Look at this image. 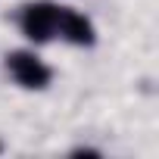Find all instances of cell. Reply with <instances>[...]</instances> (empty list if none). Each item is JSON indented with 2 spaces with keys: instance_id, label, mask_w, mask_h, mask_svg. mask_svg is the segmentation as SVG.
<instances>
[{
  "instance_id": "3",
  "label": "cell",
  "mask_w": 159,
  "mask_h": 159,
  "mask_svg": "<svg viewBox=\"0 0 159 159\" xmlns=\"http://www.w3.org/2000/svg\"><path fill=\"white\" fill-rule=\"evenodd\" d=\"M56 34H59V38H66L69 44H78V47H91V44L97 41L94 22H91L84 13H75V10H69V7H59Z\"/></svg>"
},
{
  "instance_id": "2",
  "label": "cell",
  "mask_w": 159,
  "mask_h": 159,
  "mask_svg": "<svg viewBox=\"0 0 159 159\" xmlns=\"http://www.w3.org/2000/svg\"><path fill=\"white\" fill-rule=\"evenodd\" d=\"M7 72L13 75V81H16L19 88H25V91H44V88L50 84V78H53L50 66H44V62H41L34 53H28V50L10 53V56H7Z\"/></svg>"
},
{
  "instance_id": "1",
  "label": "cell",
  "mask_w": 159,
  "mask_h": 159,
  "mask_svg": "<svg viewBox=\"0 0 159 159\" xmlns=\"http://www.w3.org/2000/svg\"><path fill=\"white\" fill-rule=\"evenodd\" d=\"M56 19H59V7L47 3V0H38V3H28L19 16L22 34L34 44H47L56 38Z\"/></svg>"
}]
</instances>
